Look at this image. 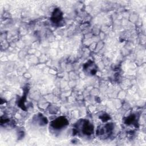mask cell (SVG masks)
<instances>
[{"label": "cell", "instance_id": "6da1fadb", "mask_svg": "<svg viewBox=\"0 0 146 146\" xmlns=\"http://www.w3.org/2000/svg\"><path fill=\"white\" fill-rule=\"evenodd\" d=\"M78 129L83 134L86 135H90L93 133L94 127L91 123L88 120H83L80 123H78Z\"/></svg>", "mask_w": 146, "mask_h": 146}, {"label": "cell", "instance_id": "3957f363", "mask_svg": "<svg viewBox=\"0 0 146 146\" xmlns=\"http://www.w3.org/2000/svg\"><path fill=\"white\" fill-rule=\"evenodd\" d=\"M112 126L111 124H106L98 128L97 135L99 136L106 137L109 136L112 131Z\"/></svg>", "mask_w": 146, "mask_h": 146}, {"label": "cell", "instance_id": "277c9868", "mask_svg": "<svg viewBox=\"0 0 146 146\" xmlns=\"http://www.w3.org/2000/svg\"><path fill=\"white\" fill-rule=\"evenodd\" d=\"M62 18H63V15H62V12L59 9H56L54 10V13H52V15L51 17V20L54 23H56L60 22V21L62 19Z\"/></svg>", "mask_w": 146, "mask_h": 146}, {"label": "cell", "instance_id": "5b68a950", "mask_svg": "<svg viewBox=\"0 0 146 146\" xmlns=\"http://www.w3.org/2000/svg\"><path fill=\"white\" fill-rule=\"evenodd\" d=\"M84 68L86 69L87 71L89 72L91 74H94L96 71L95 66L92 62H90L89 63H86V67Z\"/></svg>", "mask_w": 146, "mask_h": 146}, {"label": "cell", "instance_id": "7a4b0ae2", "mask_svg": "<svg viewBox=\"0 0 146 146\" xmlns=\"http://www.w3.org/2000/svg\"><path fill=\"white\" fill-rule=\"evenodd\" d=\"M68 124V120L64 116L59 117L51 123V127L55 129H60Z\"/></svg>", "mask_w": 146, "mask_h": 146}]
</instances>
